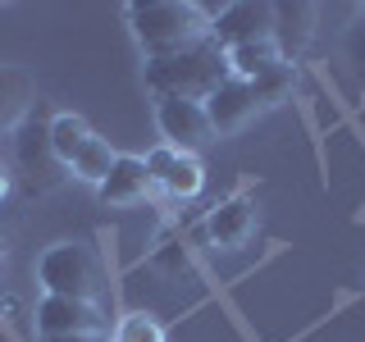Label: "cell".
<instances>
[{"instance_id": "e0dca14e", "label": "cell", "mask_w": 365, "mask_h": 342, "mask_svg": "<svg viewBox=\"0 0 365 342\" xmlns=\"http://www.w3.org/2000/svg\"><path fill=\"white\" fill-rule=\"evenodd\" d=\"M114 342H165V328H160L155 315L133 311V315L119 319V328H114Z\"/></svg>"}, {"instance_id": "9a60e30c", "label": "cell", "mask_w": 365, "mask_h": 342, "mask_svg": "<svg viewBox=\"0 0 365 342\" xmlns=\"http://www.w3.org/2000/svg\"><path fill=\"white\" fill-rule=\"evenodd\" d=\"M114 160H119V155L110 151V142H106V137H96V133H91V137H87V146L73 155V165H68V169H73V174L83 178V182H91V187H101V182L110 178Z\"/></svg>"}, {"instance_id": "2e32d148", "label": "cell", "mask_w": 365, "mask_h": 342, "mask_svg": "<svg viewBox=\"0 0 365 342\" xmlns=\"http://www.w3.org/2000/svg\"><path fill=\"white\" fill-rule=\"evenodd\" d=\"M201 182H205V169H201V160H197V155H182V151H178L160 187H165L169 197L187 201V197H197V192H201Z\"/></svg>"}, {"instance_id": "8992f818", "label": "cell", "mask_w": 365, "mask_h": 342, "mask_svg": "<svg viewBox=\"0 0 365 342\" xmlns=\"http://www.w3.org/2000/svg\"><path fill=\"white\" fill-rule=\"evenodd\" d=\"M101 311L96 301H68V296H46L37 306V333L41 338H73V333H96Z\"/></svg>"}, {"instance_id": "ac0fdd59", "label": "cell", "mask_w": 365, "mask_h": 342, "mask_svg": "<svg viewBox=\"0 0 365 342\" xmlns=\"http://www.w3.org/2000/svg\"><path fill=\"white\" fill-rule=\"evenodd\" d=\"M174 146H155V151H146L142 160H146V174H151V182L160 187V182H165V174H169V165H174Z\"/></svg>"}, {"instance_id": "8fae6325", "label": "cell", "mask_w": 365, "mask_h": 342, "mask_svg": "<svg viewBox=\"0 0 365 342\" xmlns=\"http://www.w3.org/2000/svg\"><path fill=\"white\" fill-rule=\"evenodd\" d=\"M292 91H297V64H292V60H279V64H269L265 73L251 78V96H256V110H274V105H283V100H292Z\"/></svg>"}, {"instance_id": "44dd1931", "label": "cell", "mask_w": 365, "mask_h": 342, "mask_svg": "<svg viewBox=\"0 0 365 342\" xmlns=\"http://www.w3.org/2000/svg\"><path fill=\"white\" fill-rule=\"evenodd\" d=\"M0 260H5V242H0Z\"/></svg>"}, {"instance_id": "52a82bcc", "label": "cell", "mask_w": 365, "mask_h": 342, "mask_svg": "<svg viewBox=\"0 0 365 342\" xmlns=\"http://www.w3.org/2000/svg\"><path fill=\"white\" fill-rule=\"evenodd\" d=\"M14 155L23 165V174L32 182H55L60 178V160L51 151V123H41L37 114L19 123V137H14Z\"/></svg>"}, {"instance_id": "4fadbf2b", "label": "cell", "mask_w": 365, "mask_h": 342, "mask_svg": "<svg viewBox=\"0 0 365 342\" xmlns=\"http://www.w3.org/2000/svg\"><path fill=\"white\" fill-rule=\"evenodd\" d=\"M87 137H91V128L83 114H55L51 119V151L60 165H73V155L87 146Z\"/></svg>"}, {"instance_id": "277c9868", "label": "cell", "mask_w": 365, "mask_h": 342, "mask_svg": "<svg viewBox=\"0 0 365 342\" xmlns=\"http://www.w3.org/2000/svg\"><path fill=\"white\" fill-rule=\"evenodd\" d=\"M155 123H160V137L165 146H174L182 155H197L201 146L215 142V128L205 119V105L201 100H155Z\"/></svg>"}, {"instance_id": "7a4b0ae2", "label": "cell", "mask_w": 365, "mask_h": 342, "mask_svg": "<svg viewBox=\"0 0 365 342\" xmlns=\"http://www.w3.org/2000/svg\"><path fill=\"white\" fill-rule=\"evenodd\" d=\"M224 9V5H220ZM215 5H182V0H146V5H128V28L146 60L210 37V23L220 14Z\"/></svg>"}, {"instance_id": "5b68a950", "label": "cell", "mask_w": 365, "mask_h": 342, "mask_svg": "<svg viewBox=\"0 0 365 342\" xmlns=\"http://www.w3.org/2000/svg\"><path fill=\"white\" fill-rule=\"evenodd\" d=\"M274 37V5H251V0H237V5H224L210 23V41L220 51H237L247 41H265Z\"/></svg>"}, {"instance_id": "30bf717a", "label": "cell", "mask_w": 365, "mask_h": 342, "mask_svg": "<svg viewBox=\"0 0 365 342\" xmlns=\"http://www.w3.org/2000/svg\"><path fill=\"white\" fill-rule=\"evenodd\" d=\"M251 228H256V214H251V205L242 197H233V201H220L210 210V219H205V233H210V242L215 247H242L247 237H251Z\"/></svg>"}, {"instance_id": "d6986e66", "label": "cell", "mask_w": 365, "mask_h": 342, "mask_svg": "<svg viewBox=\"0 0 365 342\" xmlns=\"http://www.w3.org/2000/svg\"><path fill=\"white\" fill-rule=\"evenodd\" d=\"M41 342H101L96 333H73V338H41Z\"/></svg>"}, {"instance_id": "ffe728a7", "label": "cell", "mask_w": 365, "mask_h": 342, "mask_svg": "<svg viewBox=\"0 0 365 342\" xmlns=\"http://www.w3.org/2000/svg\"><path fill=\"white\" fill-rule=\"evenodd\" d=\"M5 192H9V178H5V169H0V197H5Z\"/></svg>"}, {"instance_id": "9c48e42d", "label": "cell", "mask_w": 365, "mask_h": 342, "mask_svg": "<svg viewBox=\"0 0 365 342\" xmlns=\"http://www.w3.org/2000/svg\"><path fill=\"white\" fill-rule=\"evenodd\" d=\"M155 182H151V174H146V160L142 155H119L114 160V169H110V178L101 182V201L106 205H137L151 192Z\"/></svg>"}, {"instance_id": "3957f363", "label": "cell", "mask_w": 365, "mask_h": 342, "mask_svg": "<svg viewBox=\"0 0 365 342\" xmlns=\"http://www.w3.org/2000/svg\"><path fill=\"white\" fill-rule=\"evenodd\" d=\"M37 279L46 296H68V301H96L101 296V260L83 242H60L37 260Z\"/></svg>"}, {"instance_id": "5bb4252c", "label": "cell", "mask_w": 365, "mask_h": 342, "mask_svg": "<svg viewBox=\"0 0 365 342\" xmlns=\"http://www.w3.org/2000/svg\"><path fill=\"white\" fill-rule=\"evenodd\" d=\"M279 41L265 37V41H247L237 46V51H228V68H233V78H242V83H251L256 73H265L269 64H279Z\"/></svg>"}, {"instance_id": "7c38bea8", "label": "cell", "mask_w": 365, "mask_h": 342, "mask_svg": "<svg viewBox=\"0 0 365 342\" xmlns=\"http://www.w3.org/2000/svg\"><path fill=\"white\" fill-rule=\"evenodd\" d=\"M28 105H32L28 73L14 68V64H0V128H5V123H23L28 119Z\"/></svg>"}, {"instance_id": "6da1fadb", "label": "cell", "mask_w": 365, "mask_h": 342, "mask_svg": "<svg viewBox=\"0 0 365 342\" xmlns=\"http://www.w3.org/2000/svg\"><path fill=\"white\" fill-rule=\"evenodd\" d=\"M228 78H233L228 51H220L210 37L146 60V91H151L155 100H169V96L174 100H205L220 83H228Z\"/></svg>"}, {"instance_id": "ba28073f", "label": "cell", "mask_w": 365, "mask_h": 342, "mask_svg": "<svg viewBox=\"0 0 365 342\" xmlns=\"http://www.w3.org/2000/svg\"><path fill=\"white\" fill-rule=\"evenodd\" d=\"M201 105H205V119H210L215 133H237L251 114H256V96H251V83L228 78V83H220Z\"/></svg>"}]
</instances>
